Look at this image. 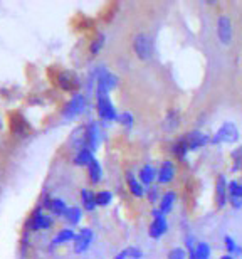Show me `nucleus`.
Segmentation results:
<instances>
[{"label":"nucleus","instance_id":"1","mask_svg":"<svg viewBox=\"0 0 242 259\" xmlns=\"http://www.w3.org/2000/svg\"><path fill=\"white\" fill-rule=\"evenodd\" d=\"M239 140V130L234 123L225 121L222 126H220L215 135L210 140V143L219 145V143H235Z\"/></svg>","mask_w":242,"mask_h":259},{"label":"nucleus","instance_id":"2","mask_svg":"<svg viewBox=\"0 0 242 259\" xmlns=\"http://www.w3.org/2000/svg\"><path fill=\"white\" fill-rule=\"evenodd\" d=\"M86 96L81 95V93H76V95H73V98L66 103L64 108H63V116L68 118V120H73V118L79 116L82 111L86 110Z\"/></svg>","mask_w":242,"mask_h":259},{"label":"nucleus","instance_id":"3","mask_svg":"<svg viewBox=\"0 0 242 259\" xmlns=\"http://www.w3.org/2000/svg\"><path fill=\"white\" fill-rule=\"evenodd\" d=\"M118 86V77L110 72L106 69V67H103L101 74L98 76V81H96V93L98 96H108V93L111 90H115Z\"/></svg>","mask_w":242,"mask_h":259},{"label":"nucleus","instance_id":"4","mask_svg":"<svg viewBox=\"0 0 242 259\" xmlns=\"http://www.w3.org/2000/svg\"><path fill=\"white\" fill-rule=\"evenodd\" d=\"M133 49H135L136 56L141 61L150 59L152 54H153V44H152L150 35H147V34H143V32L136 34L135 39H133Z\"/></svg>","mask_w":242,"mask_h":259},{"label":"nucleus","instance_id":"5","mask_svg":"<svg viewBox=\"0 0 242 259\" xmlns=\"http://www.w3.org/2000/svg\"><path fill=\"white\" fill-rule=\"evenodd\" d=\"M152 215H153V221L150 224L148 234H150V237H153V239H158V237H162L165 232L168 231V222H167V217H165V214L160 209H153Z\"/></svg>","mask_w":242,"mask_h":259},{"label":"nucleus","instance_id":"6","mask_svg":"<svg viewBox=\"0 0 242 259\" xmlns=\"http://www.w3.org/2000/svg\"><path fill=\"white\" fill-rule=\"evenodd\" d=\"M98 115H100L101 120L106 121H118V113L116 108L113 106V103L110 100V96H98V105H96Z\"/></svg>","mask_w":242,"mask_h":259},{"label":"nucleus","instance_id":"7","mask_svg":"<svg viewBox=\"0 0 242 259\" xmlns=\"http://www.w3.org/2000/svg\"><path fill=\"white\" fill-rule=\"evenodd\" d=\"M58 86L63 91L76 93L81 86V79L74 71H61L58 76Z\"/></svg>","mask_w":242,"mask_h":259},{"label":"nucleus","instance_id":"8","mask_svg":"<svg viewBox=\"0 0 242 259\" xmlns=\"http://www.w3.org/2000/svg\"><path fill=\"white\" fill-rule=\"evenodd\" d=\"M53 226V219L49 215H45L42 212V207L35 209L30 215V219L27 221V229L30 231H45Z\"/></svg>","mask_w":242,"mask_h":259},{"label":"nucleus","instance_id":"9","mask_svg":"<svg viewBox=\"0 0 242 259\" xmlns=\"http://www.w3.org/2000/svg\"><path fill=\"white\" fill-rule=\"evenodd\" d=\"M217 37L222 44H230L232 40V22L227 15H220L217 19Z\"/></svg>","mask_w":242,"mask_h":259},{"label":"nucleus","instance_id":"10","mask_svg":"<svg viewBox=\"0 0 242 259\" xmlns=\"http://www.w3.org/2000/svg\"><path fill=\"white\" fill-rule=\"evenodd\" d=\"M227 180L224 175H219L215 180V204L219 209H224L225 204L229 202V192H227Z\"/></svg>","mask_w":242,"mask_h":259},{"label":"nucleus","instance_id":"11","mask_svg":"<svg viewBox=\"0 0 242 259\" xmlns=\"http://www.w3.org/2000/svg\"><path fill=\"white\" fill-rule=\"evenodd\" d=\"M101 142V130L98 126V123H89L86 125V148H89L91 152H94L100 147Z\"/></svg>","mask_w":242,"mask_h":259},{"label":"nucleus","instance_id":"12","mask_svg":"<svg viewBox=\"0 0 242 259\" xmlns=\"http://www.w3.org/2000/svg\"><path fill=\"white\" fill-rule=\"evenodd\" d=\"M185 138H187V143H188V148L190 150H199L205 147L207 143H210V138L209 135H205L204 132H200V130H193V132H188L185 135Z\"/></svg>","mask_w":242,"mask_h":259},{"label":"nucleus","instance_id":"13","mask_svg":"<svg viewBox=\"0 0 242 259\" xmlns=\"http://www.w3.org/2000/svg\"><path fill=\"white\" fill-rule=\"evenodd\" d=\"M92 242V231L89 227H84V229L79 231V234H76V239H74V251L81 254V252H86L89 249Z\"/></svg>","mask_w":242,"mask_h":259},{"label":"nucleus","instance_id":"14","mask_svg":"<svg viewBox=\"0 0 242 259\" xmlns=\"http://www.w3.org/2000/svg\"><path fill=\"white\" fill-rule=\"evenodd\" d=\"M10 130H12L14 135L24 137V135L29 132V123L20 113H12V115H10Z\"/></svg>","mask_w":242,"mask_h":259},{"label":"nucleus","instance_id":"15","mask_svg":"<svg viewBox=\"0 0 242 259\" xmlns=\"http://www.w3.org/2000/svg\"><path fill=\"white\" fill-rule=\"evenodd\" d=\"M173 179H175V165L173 162H170V160H165L160 165V168H158V179H157L158 184L167 185L172 182Z\"/></svg>","mask_w":242,"mask_h":259},{"label":"nucleus","instance_id":"16","mask_svg":"<svg viewBox=\"0 0 242 259\" xmlns=\"http://www.w3.org/2000/svg\"><path fill=\"white\" fill-rule=\"evenodd\" d=\"M138 177H140V182L143 185H147V187H152V184L158 179V170L153 167V165L147 163V165H143V167L140 168V174H138Z\"/></svg>","mask_w":242,"mask_h":259},{"label":"nucleus","instance_id":"17","mask_svg":"<svg viewBox=\"0 0 242 259\" xmlns=\"http://www.w3.org/2000/svg\"><path fill=\"white\" fill-rule=\"evenodd\" d=\"M170 150H172V153L178 160H187V153L190 152V148H188V143H187V138H185V135L175 140Z\"/></svg>","mask_w":242,"mask_h":259},{"label":"nucleus","instance_id":"18","mask_svg":"<svg viewBox=\"0 0 242 259\" xmlns=\"http://www.w3.org/2000/svg\"><path fill=\"white\" fill-rule=\"evenodd\" d=\"M180 120H182V113L178 110H170L167 113V116H165V121H163V128L167 130V132H173V130H177L178 125H180Z\"/></svg>","mask_w":242,"mask_h":259},{"label":"nucleus","instance_id":"19","mask_svg":"<svg viewBox=\"0 0 242 259\" xmlns=\"http://www.w3.org/2000/svg\"><path fill=\"white\" fill-rule=\"evenodd\" d=\"M126 182H128V189H130V192L135 197H138V199L147 194V189L143 187V184L140 182V180L135 179V175L133 174H126Z\"/></svg>","mask_w":242,"mask_h":259},{"label":"nucleus","instance_id":"20","mask_svg":"<svg viewBox=\"0 0 242 259\" xmlns=\"http://www.w3.org/2000/svg\"><path fill=\"white\" fill-rule=\"evenodd\" d=\"M175 200H177V194L172 192V190H168V192H165L162 195L160 207H158V209H160L165 215L170 214V212H172V209H173V205H175Z\"/></svg>","mask_w":242,"mask_h":259},{"label":"nucleus","instance_id":"21","mask_svg":"<svg viewBox=\"0 0 242 259\" xmlns=\"http://www.w3.org/2000/svg\"><path fill=\"white\" fill-rule=\"evenodd\" d=\"M71 143H73L74 150H82L86 148V126H79L73 132V137H71Z\"/></svg>","mask_w":242,"mask_h":259},{"label":"nucleus","instance_id":"22","mask_svg":"<svg viewBox=\"0 0 242 259\" xmlns=\"http://www.w3.org/2000/svg\"><path fill=\"white\" fill-rule=\"evenodd\" d=\"M92 160H94V155H92L91 150L89 148H82V150H79L78 153H76L74 163L78 165V167H89Z\"/></svg>","mask_w":242,"mask_h":259},{"label":"nucleus","instance_id":"23","mask_svg":"<svg viewBox=\"0 0 242 259\" xmlns=\"http://www.w3.org/2000/svg\"><path fill=\"white\" fill-rule=\"evenodd\" d=\"M81 202H82V207L86 210H94L98 204H96V194L92 190H87V189H82L81 190Z\"/></svg>","mask_w":242,"mask_h":259},{"label":"nucleus","instance_id":"24","mask_svg":"<svg viewBox=\"0 0 242 259\" xmlns=\"http://www.w3.org/2000/svg\"><path fill=\"white\" fill-rule=\"evenodd\" d=\"M87 174H89V180H91V184H100L101 182V179H103V168H101V165L100 162L94 158L91 162V165L87 167Z\"/></svg>","mask_w":242,"mask_h":259},{"label":"nucleus","instance_id":"25","mask_svg":"<svg viewBox=\"0 0 242 259\" xmlns=\"http://www.w3.org/2000/svg\"><path fill=\"white\" fill-rule=\"evenodd\" d=\"M74 239H76V234H74L73 229H63V231H59V234L53 239L51 247L61 246V244H64V242H69V241H74Z\"/></svg>","mask_w":242,"mask_h":259},{"label":"nucleus","instance_id":"26","mask_svg":"<svg viewBox=\"0 0 242 259\" xmlns=\"http://www.w3.org/2000/svg\"><path fill=\"white\" fill-rule=\"evenodd\" d=\"M224 242H225V247H227V254L230 256H242V247L235 242L234 237H230V236H225L224 237Z\"/></svg>","mask_w":242,"mask_h":259},{"label":"nucleus","instance_id":"27","mask_svg":"<svg viewBox=\"0 0 242 259\" xmlns=\"http://www.w3.org/2000/svg\"><path fill=\"white\" fill-rule=\"evenodd\" d=\"M64 217L71 226H76V224H79V221L82 219V210L79 207H69Z\"/></svg>","mask_w":242,"mask_h":259},{"label":"nucleus","instance_id":"28","mask_svg":"<svg viewBox=\"0 0 242 259\" xmlns=\"http://www.w3.org/2000/svg\"><path fill=\"white\" fill-rule=\"evenodd\" d=\"M141 259L143 257V252L138 249V247H126L123 249L121 252H118V256L115 259Z\"/></svg>","mask_w":242,"mask_h":259},{"label":"nucleus","instance_id":"29","mask_svg":"<svg viewBox=\"0 0 242 259\" xmlns=\"http://www.w3.org/2000/svg\"><path fill=\"white\" fill-rule=\"evenodd\" d=\"M106 42V35L105 34H98L94 39H92V42L89 46V53L92 56H96V54H100V51L103 49V46H105Z\"/></svg>","mask_w":242,"mask_h":259},{"label":"nucleus","instance_id":"30","mask_svg":"<svg viewBox=\"0 0 242 259\" xmlns=\"http://www.w3.org/2000/svg\"><path fill=\"white\" fill-rule=\"evenodd\" d=\"M227 192H229V199H240L242 200V184L237 182V180L229 182Z\"/></svg>","mask_w":242,"mask_h":259},{"label":"nucleus","instance_id":"31","mask_svg":"<svg viewBox=\"0 0 242 259\" xmlns=\"http://www.w3.org/2000/svg\"><path fill=\"white\" fill-rule=\"evenodd\" d=\"M69 207L66 205V202L63 199H53V205H51V212L56 215H66Z\"/></svg>","mask_w":242,"mask_h":259},{"label":"nucleus","instance_id":"32","mask_svg":"<svg viewBox=\"0 0 242 259\" xmlns=\"http://www.w3.org/2000/svg\"><path fill=\"white\" fill-rule=\"evenodd\" d=\"M197 259H210V246L207 242H199L197 247L193 249Z\"/></svg>","mask_w":242,"mask_h":259},{"label":"nucleus","instance_id":"33","mask_svg":"<svg viewBox=\"0 0 242 259\" xmlns=\"http://www.w3.org/2000/svg\"><path fill=\"white\" fill-rule=\"evenodd\" d=\"M111 202H113V194L110 192V190H101V192L96 194V204L100 207L110 205Z\"/></svg>","mask_w":242,"mask_h":259},{"label":"nucleus","instance_id":"34","mask_svg":"<svg viewBox=\"0 0 242 259\" xmlns=\"http://www.w3.org/2000/svg\"><path fill=\"white\" fill-rule=\"evenodd\" d=\"M118 121H120V125H123V126L131 128V126H133V123H135V118H133L131 113L125 111V113H121V115L118 116Z\"/></svg>","mask_w":242,"mask_h":259},{"label":"nucleus","instance_id":"35","mask_svg":"<svg viewBox=\"0 0 242 259\" xmlns=\"http://www.w3.org/2000/svg\"><path fill=\"white\" fill-rule=\"evenodd\" d=\"M147 197H148V200L152 202H158V199H162L160 197V189L157 187V185H152V187H148L147 189Z\"/></svg>","mask_w":242,"mask_h":259},{"label":"nucleus","instance_id":"36","mask_svg":"<svg viewBox=\"0 0 242 259\" xmlns=\"http://www.w3.org/2000/svg\"><path fill=\"white\" fill-rule=\"evenodd\" d=\"M188 254L183 247H173L172 251L168 252V259H187Z\"/></svg>","mask_w":242,"mask_h":259},{"label":"nucleus","instance_id":"37","mask_svg":"<svg viewBox=\"0 0 242 259\" xmlns=\"http://www.w3.org/2000/svg\"><path fill=\"white\" fill-rule=\"evenodd\" d=\"M230 157H232L234 163H235V162H240V160H242V145H240V147L235 148V150H232V153H230Z\"/></svg>","mask_w":242,"mask_h":259},{"label":"nucleus","instance_id":"38","mask_svg":"<svg viewBox=\"0 0 242 259\" xmlns=\"http://www.w3.org/2000/svg\"><path fill=\"white\" fill-rule=\"evenodd\" d=\"M187 259H197V257H195V252L193 251H188V257Z\"/></svg>","mask_w":242,"mask_h":259},{"label":"nucleus","instance_id":"39","mask_svg":"<svg viewBox=\"0 0 242 259\" xmlns=\"http://www.w3.org/2000/svg\"><path fill=\"white\" fill-rule=\"evenodd\" d=\"M220 259H235V257H234V256H230V254H224Z\"/></svg>","mask_w":242,"mask_h":259},{"label":"nucleus","instance_id":"40","mask_svg":"<svg viewBox=\"0 0 242 259\" xmlns=\"http://www.w3.org/2000/svg\"><path fill=\"white\" fill-rule=\"evenodd\" d=\"M0 130H2V121H0Z\"/></svg>","mask_w":242,"mask_h":259}]
</instances>
